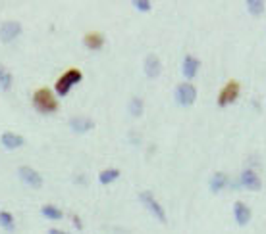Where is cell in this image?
Masks as SVG:
<instances>
[{"mask_svg": "<svg viewBox=\"0 0 266 234\" xmlns=\"http://www.w3.org/2000/svg\"><path fill=\"white\" fill-rule=\"evenodd\" d=\"M239 184H241L245 190H251V192H258L262 188V180L258 177V173L255 169H243L241 175H239Z\"/></svg>", "mask_w": 266, "mask_h": 234, "instance_id": "8992f818", "label": "cell"}, {"mask_svg": "<svg viewBox=\"0 0 266 234\" xmlns=\"http://www.w3.org/2000/svg\"><path fill=\"white\" fill-rule=\"evenodd\" d=\"M139 202L143 203V207H145V209L149 211L156 221L166 223V211H164V207H162V203L153 196V192H149V190L141 192V194H139Z\"/></svg>", "mask_w": 266, "mask_h": 234, "instance_id": "3957f363", "label": "cell"}, {"mask_svg": "<svg viewBox=\"0 0 266 234\" xmlns=\"http://www.w3.org/2000/svg\"><path fill=\"white\" fill-rule=\"evenodd\" d=\"M128 109H129V115L131 117H141L143 115V111H145V104H143L141 98L133 96V98L129 100V104H128Z\"/></svg>", "mask_w": 266, "mask_h": 234, "instance_id": "e0dca14e", "label": "cell"}, {"mask_svg": "<svg viewBox=\"0 0 266 234\" xmlns=\"http://www.w3.org/2000/svg\"><path fill=\"white\" fill-rule=\"evenodd\" d=\"M81 79H83V75H81L79 69H68L64 75L56 81L54 90H56L58 96H68L73 86L77 85V83H81Z\"/></svg>", "mask_w": 266, "mask_h": 234, "instance_id": "7a4b0ae2", "label": "cell"}, {"mask_svg": "<svg viewBox=\"0 0 266 234\" xmlns=\"http://www.w3.org/2000/svg\"><path fill=\"white\" fill-rule=\"evenodd\" d=\"M17 175H19V180L29 188H40L43 182H45L43 177H40V173L37 171V169L29 167V165H22V167L17 169Z\"/></svg>", "mask_w": 266, "mask_h": 234, "instance_id": "277c9868", "label": "cell"}, {"mask_svg": "<svg viewBox=\"0 0 266 234\" xmlns=\"http://www.w3.org/2000/svg\"><path fill=\"white\" fill-rule=\"evenodd\" d=\"M201 67V62L195 58V56H186L183 58V63H181V73L186 79H193L197 75V71Z\"/></svg>", "mask_w": 266, "mask_h": 234, "instance_id": "4fadbf2b", "label": "cell"}, {"mask_svg": "<svg viewBox=\"0 0 266 234\" xmlns=\"http://www.w3.org/2000/svg\"><path fill=\"white\" fill-rule=\"evenodd\" d=\"M131 6L137 10V12L147 14V12H151V10H153V2H149V0H133V2H131Z\"/></svg>", "mask_w": 266, "mask_h": 234, "instance_id": "7402d4cb", "label": "cell"}, {"mask_svg": "<svg viewBox=\"0 0 266 234\" xmlns=\"http://www.w3.org/2000/svg\"><path fill=\"white\" fill-rule=\"evenodd\" d=\"M245 6H247V12H249V14H253V16H260L266 8V2L264 0H247Z\"/></svg>", "mask_w": 266, "mask_h": 234, "instance_id": "ffe728a7", "label": "cell"}, {"mask_svg": "<svg viewBox=\"0 0 266 234\" xmlns=\"http://www.w3.org/2000/svg\"><path fill=\"white\" fill-rule=\"evenodd\" d=\"M95 127V121L91 117H72L70 119V129L75 134H85Z\"/></svg>", "mask_w": 266, "mask_h": 234, "instance_id": "30bf717a", "label": "cell"}, {"mask_svg": "<svg viewBox=\"0 0 266 234\" xmlns=\"http://www.w3.org/2000/svg\"><path fill=\"white\" fill-rule=\"evenodd\" d=\"M143 71H145V75L149 79L158 77L162 73V63H160V60H158V56H154V54L147 56L145 62H143Z\"/></svg>", "mask_w": 266, "mask_h": 234, "instance_id": "9c48e42d", "label": "cell"}, {"mask_svg": "<svg viewBox=\"0 0 266 234\" xmlns=\"http://www.w3.org/2000/svg\"><path fill=\"white\" fill-rule=\"evenodd\" d=\"M226 186H228V175L226 173L218 171L210 177V190H212L214 194H220Z\"/></svg>", "mask_w": 266, "mask_h": 234, "instance_id": "9a60e30c", "label": "cell"}, {"mask_svg": "<svg viewBox=\"0 0 266 234\" xmlns=\"http://www.w3.org/2000/svg\"><path fill=\"white\" fill-rule=\"evenodd\" d=\"M40 213H43V217L50 219V221H58V219L64 217V213L60 211V207L52 205V203H47V205H43V207H40Z\"/></svg>", "mask_w": 266, "mask_h": 234, "instance_id": "2e32d148", "label": "cell"}, {"mask_svg": "<svg viewBox=\"0 0 266 234\" xmlns=\"http://www.w3.org/2000/svg\"><path fill=\"white\" fill-rule=\"evenodd\" d=\"M0 226L4 230H14L16 228V221H14V215L10 211H0Z\"/></svg>", "mask_w": 266, "mask_h": 234, "instance_id": "44dd1931", "label": "cell"}, {"mask_svg": "<svg viewBox=\"0 0 266 234\" xmlns=\"http://www.w3.org/2000/svg\"><path fill=\"white\" fill-rule=\"evenodd\" d=\"M73 223H75V225H77V228H83V225H81V219L77 217V215H73Z\"/></svg>", "mask_w": 266, "mask_h": 234, "instance_id": "603a6c76", "label": "cell"}, {"mask_svg": "<svg viewBox=\"0 0 266 234\" xmlns=\"http://www.w3.org/2000/svg\"><path fill=\"white\" fill-rule=\"evenodd\" d=\"M49 234H68V232H64V230H58V228H50Z\"/></svg>", "mask_w": 266, "mask_h": 234, "instance_id": "cb8c5ba5", "label": "cell"}, {"mask_svg": "<svg viewBox=\"0 0 266 234\" xmlns=\"http://www.w3.org/2000/svg\"><path fill=\"white\" fill-rule=\"evenodd\" d=\"M234 217H235V223L239 226H245L249 225L251 217H253V213H251L249 205L243 202H235L234 203Z\"/></svg>", "mask_w": 266, "mask_h": 234, "instance_id": "8fae6325", "label": "cell"}, {"mask_svg": "<svg viewBox=\"0 0 266 234\" xmlns=\"http://www.w3.org/2000/svg\"><path fill=\"white\" fill-rule=\"evenodd\" d=\"M12 81H14V77H12V73H10L2 63H0V90H4V92H8L10 88H12Z\"/></svg>", "mask_w": 266, "mask_h": 234, "instance_id": "d6986e66", "label": "cell"}, {"mask_svg": "<svg viewBox=\"0 0 266 234\" xmlns=\"http://www.w3.org/2000/svg\"><path fill=\"white\" fill-rule=\"evenodd\" d=\"M174 98H176V102L179 106H191L197 100V88L191 83H181V85L176 86Z\"/></svg>", "mask_w": 266, "mask_h": 234, "instance_id": "5b68a950", "label": "cell"}, {"mask_svg": "<svg viewBox=\"0 0 266 234\" xmlns=\"http://www.w3.org/2000/svg\"><path fill=\"white\" fill-rule=\"evenodd\" d=\"M83 42H85V46L89 48V50H100V48L105 46V35L98 31H91L85 35V39H83Z\"/></svg>", "mask_w": 266, "mask_h": 234, "instance_id": "5bb4252c", "label": "cell"}, {"mask_svg": "<svg viewBox=\"0 0 266 234\" xmlns=\"http://www.w3.org/2000/svg\"><path fill=\"white\" fill-rule=\"evenodd\" d=\"M0 142H2V146L6 150H17L22 148L25 144L24 136L17 133H12V131H6V133H2V136H0Z\"/></svg>", "mask_w": 266, "mask_h": 234, "instance_id": "7c38bea8", "label": "cell"}, {"mask_svg": "<svg viewBox=\"0 0 266 234\" xmlns=\"http://www.w3.org/2000/svg\"><path fill=\"white\" fill-rule=\"evenodd\" d=\"M118 177H120V169H105V171L98 173V182L100 184H112L114 180H118Z\"/></svg>", "mask_w": 266, "mask_h": 234, "instance_id": "ac0fdd59", "label": "cell"}, {"mask_svg": "<svg viewBox=\"0 0 266 234\" xmlns=\"http://www.w3.org/2000/svg\"><path fill=\"white\" fill-rule=\"evenodd\" d=\"M237 96H239V85L235 83V81H230L222 90L218 94V106L220 108H224L228 104H234L237 100Z\"/></svg>", "mask_w": 266, "mask_h": 234, "instance_id": "ba28073f", "label": "cell"}, {"mask_svg": "<svg viewBox=\"0 0 266 234\" xmlns=\"http://www.w3.org/2000/svg\"><path fill=\"white\" fill-rule=\"evenodd\" d=\"M33 106L39 113L49 115V113H54L58 109V100L50 88H39L33 94Z\"/></svg>", "mask_w": 266, "mask_h": 234, "instance_id": "6da1fadb", "label": "cell"}, {"mask_svg": "<svg viewBox=\"0 0 266 234\" xmlns=\"http://www.w3.org/2000/svg\"><path fill=\"white\" fill-rule=\"evenodd\" d=\"M22 35V24L19 21H14V19H8L0 25V40L2 42H12L14 39H17Z\"/></svg>", "mask_w": 266, "mask_h": 234, "instance_id": "52a82bcc", "label": "cell"}]
</instances>
